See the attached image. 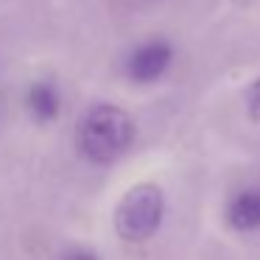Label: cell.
Returning a JSON list of instances; mask_svg holds the SVG:
<instances>
[{"mask_svg":"<svg viewBox=\"0 0 260 260\" xmlns=\"http://www.w3.org/2000/svg\"><path fill=\"white\" fill-rule=\"evenodd\" d=\"M64 260H98V257L92 252H70Z\"/></svg>","mask_w":260,"mask_h":260,"instance_id":"cell-7","label":"cell"},{"mask_svg":"<svg viewBox=\"0 0 260 260\" xmlns=\"http://www.w3.org/2000/svg\"><path fill=\"white\" fill-rule=\"evenodd\" d=\"M162 215H165L162 190L151 182H143L120 199L118 210H115V232L132 243L148 241L159 230Z\"/></svg>","mask_w":260,"mask_h":260,"instance_id":"cell-2","label":"cell"},{"mask_svg":"<svg viewBox=\"0 0 260 260\" xmlns=\"http://www.w3.org/2000/svg\"><path fill=\"white\" fill-rule=\"evenodd\" d=\"M135 140V120L126 109L98 104L84 115L79 126V148L90 162H115Z\"/></svg>","mask_w":260,"mask_h":260,"instance_id":"cell-1","label":"cell"},{"mask_svg":"<svg viewBox=\"0 0 260 260\" xmlns=\"http://www.w3.org/2000/svg\"><path fill=\"white\" fill-rule=\"evenodd\" d=\"M230 224L235 230H257L260 226V190H243L232 199L230 210Z\"/></svg>","mask_w":260,"mask_h":260,"instance_id":"cell-5","label":"cell"},{"mask_svg":"<svg viewBox=\"0 0 260 260\" xmlns=\"http://www.w3.org/2000/svg\"><path fill=\"white\" fill-rule=\"evenodd\" d=\"M171 59H174V48L168 42L162 40L143 42L126 59V73H129V79L140 81V84L143 81H157L171 68Z\"/></svg>","mask_w":260,"mask_h":260,"instance_id":"cell-3","label":"cell"},{"mask_svg":"<svg viewBox=\"0 0 260 260\" xmlns=\"http://www.w3.org/2000/svg\"><path fill=\"white\" fill-rule=\"evenodd\" d=\"M246 112L252 120H260V79H254L246 90Z\"/></svg>","mask_w":260,"mask_h":260,"instance_id":"cell-6","label":"cell"},{"mask_svg":"<svg viewBox=\"0 0 260 260\" xmlns=\"http://www.w3.org/2000/svg\"><path fill=\"white\" fill-rule=\"evenodd\" d=\"M25 104H28V112L37 120H53L59 115V109H62V95H59L56 84L37 81L28 90V95H25Z\"/></svg>","mask_w":260,"mask_h":260,"instance_id":"cell-4","label":"cell"}]
</instances>
